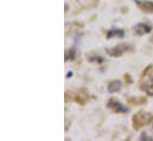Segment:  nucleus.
<instances>
[{"instance_id":"6e6552de","label":"nucleus","mask_w":153,"mask_h":141,"mask_svg":"<svg viewBox=\"0 0 153 141\" xmlns=\"http://www.w3.org/2000/svg\"><path fill=\"white\" fill-rule=\"evenodd\" d=\"M106 37L108 39L111 38H114V37H117V38H123L125 37V31L121 30V29H112L109 30L107 33H106Z\"/></svg>"},{"instance_id":"2eb2a0df","label":"nucleus","mask_w":153,"mask_h":141,"mask_svg":"<svg viewBox=\"0 0 153 141\" xmlns=\"http://www.w3.org/2000/svg\"><path fill=\"white\" fill-rule=\"evenodd\" d=\"M150 40H151V42H152V43H153V36H152V37H151V38H150Z\"/></svg>"},{"instance_id":"7ed1b4c3","label":"nucleus","mask_w":153,"mask_h":141,"mask_svg":"<svg viewBox=\"0 0 153 141\" xmlns=\"http://www.w3.org/2000/svg\"><path fill=\"white\" fill-rule=\"evenodd\" d=\"M107 107L113 110L114 113H119V114H125V113H128V108L126 106H123L119 100L116 99H109L108 102H107Z\"/></svg>"},{"instance_id":"ddd939ff","label":"nucleus","mask_w":153,"mask_h":141,"mask_svg":"<svg viewBox=\"0 0 153 141\" xmlns=\"http://www.w3.org/2000/svg\"><path fill=\"white\" fill-rule=\"evenodd\" d=\"M123 77H125V79H126V81H127V82H128L129 84H131V83H133V81H132V78H131V76H129L128 73H126V75H125Z\"/></svg>"},{"instance_id":"f8f14e48","label":"nucleus","mask_w":153,"mask_h":141,"mask_svg":"<svg viewBox=\"0 0 153 141\" xmlns=\"http://www.w3.org/2000/svg\"><path fill=\"white\" fill-rule=\"evenodd\" d=\"M153 67L152 65H149V67H147V68H146V69H145V70L143 71V75H141V77H145V76H146V75H147V72H149V71L151 70V69H152Z\"/></svg>"},{"instance_id":"4468645a","label":"nucleus","mask_w":153,"mask_h":141,"mask_svg":"<svg viewBox=\"0 0 153 141\" xmlns=\"http://www.w3.org/2000/svg\"><path fill=\"white\" fill-rule=\"evenodd\" d=\"M71 76H73V72H71V71H69V72H68V75H67V77L69 78V77H71Z\"/></svg>"},{"instance_id":"1a4fd4ad","label":"nucleus","mask_w":153,"mask_h":141,"mask_svg":"<svg viewBox=\"0 0 153 141\" xmlns=\"http://www.w3.org/2000/svg\"><path fill=\"white\" fill-rule=\"evenodd\" d=\"M139 88H140L143 91L147 93V95H150V96H153V83H150V82H145V83H141V84L139 85Z\"/></svg>"},{"instance_id":"0eeeda50","label":"nucleus","mask_w":153,"mask_h":141,"mask_svg":"<svg viewBox=\"0 0 153 141\" xmlns=\"http://www.w3.org/2000/svg\"><path fill=\"white\" fill-rule=\"evenodd\" d=\"M87 61L90 62V63H95V64H101V63L105 62L103 57H101V56L97 55V53H93V52L87 53Z\"/></svg>"},{"instance_id":"f257e3e1","label":"nucleus","mask_w":153,"mask_h":141,"mask_svg":"<svg viewBox=\"0 0 153 141\" xmlns=\"http://www.w3.org/2000/svg\"><path fill=\"white\" fill-rule=\"evenodd\" d=\"M151 121H153V115L150 113H146V111H139L135 115H133V117H132L133 128L135 131H139L144 126L150 125Z\"/></svg>"},{"instance_id":"423d86ee","label":"nucleus","mask_w":153,"mask_h":141,"mask_svg":"<svg viewBox=\"0 0 153 141\" xmlns=\"http://www.w3.org/2000/svg\"><path fill=\"white\" fill-rule=\"evenodd\" d=\"M122 88V82L120 79H114V81H111L107 85V90L108 93L111 94H114V93H119Z\"/></svg>"},{"instance_id":"f03ea898","label":"nucleus","mask_w":153,"mask_h":141,"mask_svg":"<svg viewBox=\"0 0 153 141\" xmlns=\"http://www.w3.org/2000/svg\"><path fill=\"white\" fill-rule=\"evenodd\" d=\"M134 47L131 44H126V43H121L117 44L114 47H108L106 49V53L109 55L111 57H121L122 55L127 53V52H133Z\"/></svg>"},{"instance_id":"39448f33","label":"nucleus","mask_w":153,"mask_h":141,"mask_svg":"<svg viewBox=\"0 0 153 141\" xmlns=\"http://www.w3.org/2000/svg\"><path fill=\"white\" fill-rule=\"evenodd\" d=\"M152 31V26L146 23H139L134 26V32L137 36H143L146 33H150Z\"/></svg>"},{"instance_id":"9b49d317","label":"nucleus","mask_w":153,"mask_h":141,"mask_svg":"<svg viewBox=\"0 0 153 141\" xmlns=\"http://www.w3.org/2000/svg\"><path fill=\"white\" fill-rule=\"evenodd\" d=\"M76 58V49L75 47H71L69 49L67 52H65V62L68 61H74Z\"/></svg>"},{"instance_id":"9d476101","label":"nucleus","mask_w":153,"mask_h":141,"mask_svg":"<svg viewBox=\"0 0 153 141\" xmlns=\"http://www.w3.org/2000/svg\"><path fill=\"white\" fill-rule=\"evenodd\" d=\"M146 101H147V99L145 97V96H141V97H128V102L131 103V105H133V106H139V105H144V103H146Z\"/></svg>"},{"instance_id":"20e7f679","label":"nucleus","mask_w":153,"mask_h":141,"mask_svg":"<svg viewBox=\"0 0 153 141\" xmlns=\"http://www.w3.org/2000/svg\"><path fill=\"white\" fill-rule=\"evenodd\" d=\"M139 10H141L145 13H152L153 14V1L147 0H134Z\"/></svg>"}]
</instances>
